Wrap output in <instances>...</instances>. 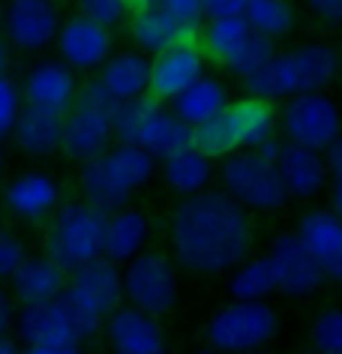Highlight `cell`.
<instances>
[{
	"mask_svg": "<svg viewBox=\"0 0 342 354\" xmlns=\"http://www.w3.org/2000/svg\"><path fill=\"white\" fill-rule=\"evenodd\" d=\"M228 291L234 300H265L267 295L276 291V277H274V264L267 255L261 259H247L231 270L228 279Z\"/></svg>",
	"mask_w": 342,
	"mask_h": 354,
	"instance_id": "obj_31",
	"label": "cell"
},
{
	"mask_svg": "<svg viewBox=\"0 0 342 354\" xmlns=\"http://www.w3.org/2000/svg\"><path fill=\"white\" fill-rule=\"evenodd\" d=\"M60 129H64V118H57V114L39 109H21L10 136L24 156L46 159L60 150Z\"/></svg>",
	"mask_w": 342,
	"mask_h": 354,
	"instance_id": "obj_27",
	"label": "cell"
},
{
	"mask_svg": "<svg viewBox=\"0 0 342 354\" xmlns=\"http://www.w3.org/2000/svg\"><path fill=\"white\" fill-rule=\"evenodd\" d=\"M222 114H225L228 132H231V141L238 150H256V147L265 145V141L274 138V132H276L274 105L261 102L256 96L231 102Z\"/></svg>",
	"mask_w": 342,
	"mask_h": 354,
	"instance_id": "obj_21",
	"label": "cell"
},
{
	"mask_svg": "<svg viewBox=\"0 0 342 354\" xmlns=\"http://www.w3.org/2000/svg\"><path fill=\"white\" fill-rule=\"evenodd\" d=\"M147 75H151V60L142 51H124V55L105 60L96 82L114 102H129L147 93Z\"/></svg>",
	"mask_w": 342,
	"mask_h": 354,
	"instance_id": "obj_26",
	"label": "cell"
},
{
	"mask_svg": "<svg viewBox=\"0 0 342 354\" xmlns=\"http://www.w3.org/2000/svg\"><path fill=\"white\" fill-rule=\"evenodd\" d=\"M279 330L276 309L265 300H234L207 324V342L216 354H256Z\"/></svg>",
	"mask_w": 342,
	"mask_h": 354,
	"instance_id": "obj_6",
	"label": "cell"
},
{
	"mask_svg": "<svg viewBox=\"0 0 342 354\" xmlns=\"http://www.w3.org/2000/svg\"><path fill=\"white\" fill-rule=\"evenodd\" d=\"M327 159H324V165H327V174L333 177V183H342V136L333 141V145L324 150Z\"/></svg>",
	"mask_w": 342,
	"mask_h": 354,
	"instance_id": "obj_41",
	"label": "cell"
},
{
	"mask_svg": "<svg viewBox=\"0 0 342 354\" xmlns=\"http://www.w3.org/2000/svg\"><path fill=\"white\" fill-rule=\"evenodd\" d=\"M339 73H342V57H339Z\"/></svg>",
	"mask_w": 342,
	"mask_h": 354,
	"instance_id": "obj_52",
	"label": "cell"
},
{
	"mask_svg": "<svg viewBox=\"0 0 342 354\" xmlns=\"http://www.w3.org/2000/svg\"><path fill=\"white\" fill-rule=\"evenodd\" d=\"M205 75V55H201L198 42H183L162 55H156L147 75V93L153 100H178V96L192 87Z\"/></svg>",
	"mask_w": 342,
	"mask_h": 354,
	"instance_id": "obj_14",
	"label": "cell"
},
{
	"mask_svg": "<svg viewBox=\"0 0 342 354\" xmlns=\"http://www.w3.org/2000/svg\"><path fill=\"white\" fill-rule=\"evenodd\" d=\"M3 205L21 223H42L60 207V187L48 171H21L6 183Z\"/></svg>",
	"mask_w": 342,
	"mask_h": 354,
	"instance_id": "obj_17",
	"label": "cell"
},
{
	"mask_svg": "<svg viewBox=\"0 0 342 354\" xmlns=\"http://www.w3.org/2000/svg\"><path fill=\"white\" fill-rule=\"evenodd\" d=\"M243 21L249 24L252 33L267 39H279L294 28V10L288 0H247Z\"/></svg>",
	"mask_w": 342,
	"mask_h": 354,
	"instance_id": "obj_32",
	"label": "cell"
},
{
	"mask_svg": "<svg viewBox=\"0 0 342 354\" xmlns=\"http://www.w3.org/2000/svg\"><path fill=\"white\" fill-rule=\"evenodd\" d=\"M162 174H165V183L174 196L180 198H192V196H201L207 189L210 177H213V165L205 153H198L196 147H187L180 153H174L171 159L162 162Z\"/></svg>",
	"mask_w": 342,
	"mask_h": 354,
	"instance_id": "obj_29",
	"label": "cell"
},
{
	"mask_svg": "<svg viewBox=\"0 0 342 354\" xmlns=\"http://www.w3.org/2000/svg\"><path fill=\"white\" fill-rule=\"evenodd\" d=\"M120 286L129 306L138 313L160 318L178 304V273L162 252H138L120 270Z\"/></svg>",
	"mask_w": 342,
	"mask_h": 354,
	"instance_id": "obj_8",
	"label": "cell"
},
{
	"mask_svg": "<svg viewBox=\"0 0 342 354\" xmlns=\"http://www.w3.org/2000/svg\"><path fill=\"white\" fill-rule=\"evenodd\" d=\"M114 138L111 118L93 105L75 102L73 109L64 114V129H60V150L75 159V162H91V159L102 156Z\"/></svg>",
	"mask_w": 342,
	"mask_h": 354,
	"instance_id": "obj_12",
	"label": "cell"
},
{
	"mask_svg": "<svg viewBox=\"0 0 342 354\" xmlns=\"http://www.w3.org/2000/svg\"><path fill=\"white\" fill-rule=\"evenodd\" d=\"M196 354H216L213 348H207V351H196Z\"/></svg>",
	"mask_w": 342,
	"mask_h": 354,
	"instance_id": "obj_49",
	"label": "cell"
},
{
	"mask_svg": "<svg viewBox=\"0 0 342 354\" xmlns=\"http://www.w3.org/2000/svg\"><path fill=\"white\" fill-rule=\"evenodd\" d=\"M225 109H228L225 87L210 75H201L196 84L187 87V91L178 96V100H171V114L189 129L213 120L216 114H222Z\"/></svg>",
	"mask_w": 342,
	"mask_h": 354,
	"instance_id": "obj_28",
	"label": "cell"
},
{
	"mask_svg": "<svg viewBox=\"0 0 342 354\" xmlns=\"http://www.w3.org/2000/svg\"><path fill=\"white\" fill-rule=\"evenodd\" d=\"M153 159L138 147H114L102 156L91 159L82 168V192L84 205L96 214L111 216L129 205V198L151 180Z\"/></svg>",
	"mask_w": 342,
	"mask_h": 354,
	"instance_id": "obj_3",
	"label": "cell"
},
{
	"mask_svg": "<svg viewBox=\"0 0 342 354\" xmlns=\"http://www.w3.org/2000/svg\"><path fill=\"white\" fill-rule=\"evenodd\" d=\"M0 354H21V345L6 333V336H0Z\"/></svg>",
	"mask_w": 342,
	"mask_h": 354,
	"instance_id": "obj_46",
	"label": "cell"
},
{
	"mask_svg": "<svg viewBox=\"0 0 342 354\" xmlns=\"http://www.w3.org/2000/svg\"><path fill=\"white\" fill-rule=\"evenodd\" d=\"M0 28H3V12H0Z\"/></svg>",
	"mask_w": 342,
	"mask_h": 354,
	"instance_id": "obj_51",
	"label": "cell"
},
{
	"mask_svg": "<svg viewBox=\"0 0 342 354\" xmlns=\"http://www.w3.org/2000/svg\"><path fill=\"white\" fill-rule=\"evenodd\" d=\"M201 10L210 21L219 19H243V10H247V0H201Z\"/></svg>",
	"mask_w": 342,
	"mask_h": 354,
	"instance_id": "obj_39",
	"label": "cell"
},
{
	"mask_svg": "<svg viewBox=\"0 0 342 354\" xmlns=\"http://www.w3.org/2000/svg\"><path fill=\"white\" fill-rule=\"evenodd\" d=\"M129 30H133V39L138 42V48L147 51V55H162V51L183 46V42H198L196 33L180 28V24L165 10H160L153 0L133 12V28Z\"/></svg>",
	"mask_w": 342,
	"mask_h": 354,
	"instance_id": "obj_24",
	"label": "cell"
},
{
	"mask_svg": "<svg viewBox=\"0 0 342 354\" xmlns=\"http://www.w3.org/2000/svg\"><path fill=\"white\" fill-rule=\"evenodd\" d=\"M256 354H261V351H256Z\"/></svg>",
	"mask_w": 342,
	"mask_h": 354,
	"instance_id": "obj_53",
	"label": "cell"
},
{
	"mask_svg": "<svg viewBox=\"0 0 342 354\" xmlns=\"http://www.w3.org/2000/svg\"><path fill=\"white\" fill-rule=\"evenodd\" d=\"M21 354H87V351H82V345H75V348H24Z\"/></svg>",
	"mask_w": 342,
	"mask_h": 354,
	"instance_id": "obj_45",
	"label": "cell"
},
{
	"mask_svg": "<svg viewBox=\"0 0 342 354\" xmlns=\"http://www.w3.org/2000/svg\"><path fill=\"white\" fill-rule=\"evenodd\" d=\"M75 6H78L82 19L99 24L105 30L117 28V24L126 19V12H133L126 0H75Z\"/></svg>",
	"mask_w": 342,
	"mask_h": 354,
	"instance_id": "obj_35",
	"label": "cell"
},
{
	"mask_svg": "<svg viewBox=\"0 0 342 354\" xmlns=\"http://www.w3.org/2000/svg\"><path fill=\"white\" fill-rule=\"evenodd\" d=\"M105 216L87 207L84 201H66L55 210L48 237H46V259H51L64 273L78 270L82 264L102 255Z\"/></svg>",
	"mask_w": 342,
	"mask_h": 354,
	"instance_id": "obj_5",
	"label": "cell"
},
{
	"mask_svg": "<svg viewBox=\"0 0 342 354\" xmlns=\"http://www.w3.org/2000/svg\"><path fill=\"white\" fill-rule=\"evenodd\" d=\"M276 171L283 177L288 198H315L324 189V180H327L324 156L297 145H283L276 159Z\"/></svg>",
	"mask_w": 342,
	"mask_h": 354,
	"instance_id": "obj_20",
	"label": "cell"
},
{
	"mask_svg": "<svg viewBox=\"0 0 342 354\" xmlns=\"http://www.w3.org/2000/svg\"><path fill=\"white\" fill-rule=\"evenodd\" d=\"M24 259H28V252H24V243L19 237L10 232H0V282H10Z\"/></svg>",
	"mask_w": 342,
	"mask_h": 354,
	"instance_id": "obj_38",
	"label": "cell"
},
{
	"mask_svg": "<svg viewBox=\"0 0 342 354\" xmlns=\"http://www.w3.org/2000/svg\"><path fill=\"white\" fill-rule=\"evenodd\" d=\"M147 234V216L142 210L124 207L117 214L105 216V234H102V259H108L111 264H126L133 261L138 252H144Z\"/></svg>",
	"mask_w": 342,
	"mask_h": 354,
	"instance_id": "obj_23",
	"label": "cell"
},
{
	"mask_svg": "<svg viewBox=\"0 0 342 354\" xmlns=\"http://www.w3.org/2000/svg\"><path fill=\"white\" fill-rule=\"evenodd\" d=\"M133 147H138L142 153H147L156 162V159H171L174 153L192 147V129L183 127V123L174 118L171 111H153L151 118L142 123V129L135 132L133 138Z\"/></svg>",
	"mask_w": 342,
	"mask_h": 354,
	"instance_id": "obj_25",
	"label": "cell"
},
{
	"mask_svg": "<svg viewBox=\"0 0 342 354\" xmlns=\"http://www.w3.org/2000/svg\"><path fill=\"white\" fill-rule=\"evenodd\" d=\"M0 12H3L0 33L12 48L37 55V51H46L57 39L60 10L55 0H6V6Z\"/></svg>",
	"mask_w": 342,
	"mask_h": 354,
	"instance_id": "obj_10",
	"label": "cell"
},
{
	"mask_svg": "<svg viewBox=\"0 0 342 354\" xmlns=\"http://www.w3.org/2000/svg\"><path fill=\"white\" fill-rule=\"evenodd\" d=\"M75 93H78V84H75L73 69L60 64V60H39L24 75L21 102L24 109H39L64 118L75 105Z\"/></svg>",
	"mask_w": 342,
	"mask_h": 354,
	"instance_id": "obj_13",
	"label": "cell"
},
{
	"mask_svg": "<svg viewBox=\"0 0 342 354\" xmlns=\"http://www.w3.org/2000/svg\"><path fill=\"white\" fill-rule=\"evenodd\" d=\"M252 246L249 216L222 189L183 198L171 216V250L180 268L201 277L234 270Z\"/></svg>",
	"mask_w": 342,
	"mask_h": 354,
	"instance_id": "obj_1",
	"label": "cell"
},
{
	"mask_svg": "<svg viewBox=\"0 0 342 354\" xmlns=\"http://www.w3.org/2000/svg\"><path fill=\"white\" fill-rule=\"evenodd\" d=\"M126 3H129V10H142V6H147V3H151V0H126Z\"/></svg>",
	"mask_w": 342,
	"mask_h": 354,
	"instance_id": "obj_48",
	"label": "cell"
},
{
	"mask_svg": "<svg viewBox=\"0 0 342 354\" xmlns=\"http://www.w3.org/2000/svg\"><path fill=\"white\" fill-rule=\"evenodd\" d=\"M276 57V46H274V39H267V37H258V33H252V37L243 42L240 51L234 55L231 60L225 64V69L231 75H238L243 78V82H252L261 69H265L270 60Z\"/></svg>",
	"mask_w": 342,
	"mask_h": 354,
	"instance_id": "obj_33",
	"label": "cell"
},
{
	"mask_svg": "<svg viewBox=\"0 0 342 354\" xmlns=\"http://www.w3.org/2000/svg\"><path fill=\"white\" fill-rule=\"evenodd\" d=\"M111 33L99 28V24L82 19V15H73L60 24L57 30V55L60 64H66L69 69H82V73H91V69H102L105 60L111 57Z\"/></svg>",
	"mask_w": 342,
	"mask_h": 354,
	"instance_id": "obj_16",
	"label": "cell"
},
{
	"mask_svg": "<svg viewBox=\"0 0 342 354\" xmlns=\"http://www.w3.org/2000/svg\"><path fill=\"white\" fill-rule=\"evenodd\" d=\"M283 127H285L288 145L315 150V153H324L342 136L339 109L324 93H303V96L288 100Z\"/></svg>",
	"mask_w": 342,
	"mask_h": 354,
	"instance_id": "obj_9",
	"label": "cell"
},
{
	"mask_svg": "<svg viewBox=\"0 0 342 354\" xmlns=\"http://www.w3.org/2000/svg\"><path fill=\"white\" fill-rule=\"evenodd\" d=\"M6 64H10V48L0 42V73H6Z\"/></svg>",
	"mask_w": 342,
	"mask_h": 354,
	"instance_id": "obj_47",
	"label": "cell"
},
{
	"mask_svg": "<svg viewBox=\"0 0 342 354\" xmlns=\"http://www.w3.org/2000/svg\"><path fill=\"white\" fill-rule=\"evenodd\" d=\"M279 150H283V145H279L276 138H270V141H265L261 147H256V153L265 159V162H274L276 165V159H279Z\"/></svg>",
	"mask_w": 342,
	"mask_h": 354,
	"instance_id": "obj_43",
	"label": "cell"
},
{
	"mask_svg": "<svg viewBox=\"0 0 342 354\" xmlns=\"http://www.w3.org/2000/svg\"><path fill=\"white\" fill-rule=\"evenodd\" d=\"M21 109H24L21 105V87L15 84L6 73H0V138L12 132Z\"/></svg>",
	"mask_w": 342,
	"mask_h": 354,
	"instance_id": "obj_36",
	"label": "cell"
},
{
	"mask_svg": "<svg viewBox=\"0 0 342 354\" xmlns=\"http://www.w3.org/2000/svg\"><path fill=\"white\" fill-rule=\"evenodd\" d=\"M339 75V55L330 46H301L276 55L261 73L247 82L249 93L261 102L294 100L303 93H321Z\"/></svg>",
	"mask_w": 342,
	"mask_h": 354,
	"instance_id": "obj_2",
	"label": "cell"
},
{
	"mask_svg": "<svg viewBox=\"0 0 342 354\" xmlns=\"http://www.w3.org/2000/svg\"><path fill=\"white\" fill-rule=\"evenodd\" d=\"M319 264L321 277L342 286V223L330 210H310L294 232Z\"/></svg>",
	"mask_w": 342,
	"mask_h": 354,
	"instance_id": "obj_19",
	"label": "cell"
},
{
	"mask_svg": "<svg viewBox=\"0 0 342 354\" xmlns=\"http://www.w3.org/2000/svg\"><path fill=\"white\" fill-rule=\"evenodd\" d=\"M15 324V304L12 295L6 288H0V336L10 333V327Z\"/></svg>",
	"mask_w": 342,
	"mask_h": 354,
	"instance_id": "obj_42",
	"label": "cell"
},
{
	"mask_svg": "<svg viewBox=\"0 0 342 354\" xmlns=\"http://www.w3.org/2000/svg\"><path fill=\"white\" fill-rule=\"evenodd\" d=\"M10 286H12V300H19L21 306L48 304L66 288V273L46 255H37V259H24L19 264Z\"/></svg>",
	"mask_w": 342,
	"mask_h": 354,
	"instance_id": "obj_22",
	"label": "cell"
},
{
	"mask_svg": "<svg viewBox=\"0 0 342 354\" xmlns=\"http://www.w3.org/2000/svg\"><path fill=\"white\" fill-rule=\"evenodd\" d=\"M219 183H222L225 196L238 201L243 210H279L288 201L276 165L265 162L256 150L225 156L219 165Z\"/></svg>",
	"mask_w": 342,
	"mask_h": 354,
	"instance_id": "obj_7",
	"label": "cell"
},
{
	"mask_svg": "<svg viewBox=\"0 0 342 354\" xmlns=\"http://www.w3.org/2000/svg\"><path fill=\"white\" fill-rule=\"evenodd\" d=\"M105 330H108L111 354H169V342L156 318L133 306H120L117 313H111Z\"/></svg>",
	"mask_w": 342,
	"mask_h": 354,
	"instance_id": "obj_18",
	"label": "cell"
},
{
	"mask_svg": "<svg viewBox=\"0 0 342 354\" xmlns=\"http://www.w3.org/2000/svg\"><path fill=\"white\" fill-rule=\"evenodd\" d=\"M330 205H333V210L330 214L339 219L342 223V183H333V192H330Z\"/></svg>",
	"mask_w": 342,
	"mask_h": 354,
	"instance_id": "obj_44",
	"label": "cell"
},
{
	"mask_svg": "<svg viewBox=\"0 0 342 354\" xmlns=\"http://www.w3.org/2000/svg\"><path fill=\"white\" fill-rule=\"evenodd\" d=\"M160 10H165L180 28H187L189 33L201 37V21H205V10H201V0H153Z\"/></svg>",
	"mask_w": 342,
	"mask_h": 354,
	"instance_id": "obj_37",
	"label": "cell"
},
{
	"mask_svg": "<svg viewBox=\"0 0 342 354\" xmlns=\"http://www.w3.org/2000/svg\"><path fill=\"white\" fill-rule=\"evenodd\" d=\"M270 264H274V277H276V291H283L288 297H306L321 286V270L310 250L301 243L297 234H279L270 243L267 252Z\"/></svg>",
	"mask_w": 342,
	"mask_h": 354,
	"instance_id": "obj_15",
	"label": "cell"
},
{
	"mask_svg": "<svg viewBox=\"0 0 342 354\" xmlns=\"http://www.w3.org/2000/svg\"><path fill=\"white\" fill-rule=\"evenodd\" d=\"M60 300L73 315L78 339L87 342L102 330L105 318L120 309L124 286H120V268L108 259H93L69 273L66 288L60 291Z\"/></svg>",
	"mask_w": 342,
	"mask_h": 354,
	"instance_id": "obj_4",
	"label": "cell"
},
{
	"mask_svg": "<svg viewBox=\"0 0 342 354\" xmlns=\"http://www.w3.org/2000/svg\"><path fill=\"white\" fill-rule=\"evenodd\" d=\"M15 330L28 348H75L82 345L73 315L64 306L60 295L48 304L21 306L15 313Z\"/></svg>",
	"mask_w": 342,
	"mask_h": 354,
	"instance_id": "obj_11",
	"label": "cell"
},
{
	"mask_svg": "<svg viewBox=\"0 0 342 354\" xmlns=\"http://www.w3.org/2000/svg\"><path fill=\"white\" fill-rule=\"evenodd\" d=\"M310 10L321 21H342V0H310Z\"/></svg>",
	"mask_w": 342,
	"mask_h": 354,
	"instance_id": "obj_40",
	"label": "cell"
},
{
	"mask_svg": "<svg viewBox=\"0 0 342 354\" xmlns=\"http://www.w3.org/2000/svg\"><path fill=\"white\" fill-rule=\"evenodd\" d=\"M312 351L315 354H342V309L327 306L312 318Z\"/></svg>",
	"mask_w": 342,
	"mask_h": 354,
	"instance_id": "obj_34",
	"label": "cell"
},
{
	"mask_svg": "<svg viewBox=\"0 0 342 354\" xmlns=\"http://www.w3.org/2000/svg\"><path fill=\"white\" fill-rule=\"evenodd\" d=\"M0 168H3V150H0Z\"/></svg>",
	"mask_w": 342,
	"mask_h": 354,
	"instance_id": "obj_50",
	"label": "cell"
},
{
	"mask_svg": "<svg viewBox=\"0 0 342 354\" xmlns=\"http://www.w3.org/2000/svg\"><path fill=\"white\" fill-rule=\"evenodd\" d=\"M249 37H252V30L243 19H219V21H210L207 30L198 37V48L205 57L225 66Z\"/></svg>",
	"mask_w": 342,
	"mask_h": 354,
	"instance_id": "obj_30",
	"label": "cell"
}]
</instances>
